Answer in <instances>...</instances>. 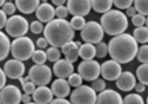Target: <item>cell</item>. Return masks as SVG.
<instances>
[{"mask_svg": "<svg viewBox=\"0 0 148 104\" xmlns=\"http://www.w3.org/2000/svg\"><path fill=\"white\" fill-rule=\"evenodd\" d=\"M4 72L11 79H19L25 73V64L18 59H10L4 65Z\"/></svg>", "mask_w": 148, "mask_h": 104, "instance_id": "12", "label": "cell"}, {"mask_svg": "<svg viewBox=\"0 0 148 104\" xmlns=\"http://www.w3.org/2000/svg\"><path fill=\"white\" fill-rule=\"evenodd\" d=\"M134 90L136 91V94H141V92H143V91L146 90V85L139 82V83H136V84H135Z\"/></svg>", "mask_w": 148, "mask_h": 104, "instance_id": "46", "label": "cell"}, {"mask_svg": "<svg viewBox=\"0 0 148 104\" xmlns=\"http://www.w3.org/2000/svg\"><path fill=\"white\" fill-rule=\"evenodd\" d=\"M121 72H122L121 64L113 59L106 60L100 65V75L105 80H110V82L116 80L118 77L121 75Z\"/></svg>", "mask_w": 148, "mask_h": 104, "instance_id": "10", "label": "cell"}, {"mask_svg": "<svg viewBox=\"0 0 148 104\" xmlns=\"http://www.w3.org/2000/svg\"><path fill=\"white\" fill-rule=\"evenodd\" d=\"M47 45H48V42H47V39H46L45 37H44V38H39L38 40H36V46H38L40 50L46 49Z\"/></svg>", "mask_w": 148, "mask_h": 104, "instance_id": "44", "label": "cell"}, {"mask_svg": "<svg viewBox=\"0 0 148 104\" xmlns=\"http://www.w3.org/2000/svg\"><path fill=\"white\" fill-rule=\"evenodd\" d=\"M75 47H79V46L77 45V42L71 40V42H68V43H66L65 45H62V46H61V53L66 55L67 52H69L72 49H75Z\"/></svg>", "mask_w": 148, "mask_h": 104, "instance_id": "41", "label": "cell"}, {"mask_svg": "<svg viewBox=\"0 0 148 104\" xmlns=\"http://www.w3.org/2000/svg\"><path fill=\"white\" fill-rule=\"evenodd\" d=\"M44 36L52 46L61 47L66 43L73 40L75 33L66 19H53L44 27Z\"/></svg>", "mask_w": 148, "mask_h": 104, "instance_id": "2", "label": "cell"}, {"mask_svg": "<svg viewBox=\"0 0 148 104\" xmlns=\"http://www.w3.org/2000/svg\"><path fill=\"white\" fill-rule=\"evenodd\" d=\"M10 52H11V42L7 37V34L0 31V62L6 59Z\"/></svg>", "mask_w": 148, "mask_h": 104, "instance_id": "23", "label": "cell"}, {"mask_svg": "<svg viewBox=\"0 0 148 104\" xmlns=\"http://www.w3.org/2000/svg\"><path fill=\"white\" fill-rule=\"evenodd\" d=\"M134 7L138 13L143 14L145 17L148 15V0H134Z\"/></svg>", "mask_w": 148, "mask_h": 104, "instance_id": "30", "label": "cell"}, {"mask_svg": "<svg viewBox=\"0 0 148 104\" xmlns=\"http://www.w3.org/2000/svg\"><path fill=\"white\" fill-rule=\"evenodd\" d=\"M69 12H68V8L67 6H58L57 8H55V17H57L58 19H66L67 17H68Z\"/></svg>", "mask_w": 148, "mask_h": 104, "instance_id": "37", "label": "cell"}, {"mask_svg": "<svg viewBox=\"0 0 148 104\" xmlns=\"http://www.w3.org/2000/svg\"><path fill=\"white\" fill-rule=\"evenodd\" d=\"M95 57L98 58H105L107 55H108V44L103 43V42H100L95 45Z\"/></svg>", "mask_w": 148, "mask_h": 104, "instance_id": "31", "label": "cell"}, {"mask_svg": "<svg viewBox=\"0 0 148 104\" xmlns=\"http://www.w3.org/2000/svg\"><path fill=\"white\" fill-rule=\"evenodd\" d=\"M6 23H7V15L3 10H0V30L5 27Z\"/></svg>", "mask_w": 148, "mask_h": 104, "instance_id": "43", "label": "cell"}, {"mask_svg": "<svg viewBox=\"0 0 148 104\" xmlns=\"http://www.w3.org/2000/svg\"><path fill=\"white\" fill-rule=\"evenodd\" d=\"M6 33H8L10 37L13 38H20L24 37L29 30V25L26 18H24L23 15L13 14L7 19V23L5 25Z\"/></svg>", "mask_w": 148, "mask_h": 104, "instance_id": "5", "label": "cell"}, {"mask_svg": "<svg viewBox=\"0 0 148 104\" xmlns=\"http://www.w3.org/2000/svg\"><path fill=\"white\" fill-rule=\"evenodd\" d=\"M35 51V45L33 40L28 37L15 38L11 43V53L14 59L18 60H27L32 58L33 52Z\"/></svg>", "mask_w": 148, "mask_h": 104, "instance_id": "4", "label": "cell"}, {"mask_svg": "<svg viewBox=\"0 0 148 104\" xmlns=\"http://www.w3.org/2000/svg\"><path fill=\"white\" fill-rule=\"evenodd\" d=\"M136 58H138V60L141 62L142 64L148 63V45H147V44H143V45L138 50Z\"/></svg>", "mask_w": 148, "mask_h": 104, "instance_id": "32", "label": "cell"}, {"mask_svg": "<svg viewBox=\"0 0 148 104\" xmlns=\"http://www.w3.org/2000/svg\"><path fill=\"white\" fill-rule=\"evenodd\" d=\"M3 11L6 15H13L16 11V6L12 1H5V4L3 5Z\"/></svg>", "mask_w": 148, "mask_h": 104, "instance_id": "40", "label": "cell"}, {"mask_svg": "<svg viewBox=\"0 0 148 104\" xmlns=\"http://www.w3.org/2000/svg\"><path fill=\"white\" fill-rule=\"evenodd\" d=\"M46 55H47V59H48L49 62H53V63H55V62H58V60L60 59V56H61V51H59V49H58V47L51 46V47L47 50Z\"/></svg>", "mask_w": 148, "mask_h": 104, "instance_id": "28", "label": "cell"}, {"mask_svg": "<svg viewBox=\"0 0 148 104\" xmlns=\"http://www.w3.org/2000/svg\"><path fill=\"white\" fill-rule=\"evenodd\" d=\"M29 30H31L32 33H34V34H40L41 32H44V25H42V23L39 21V20H34V21L31 23Z\"/></svg>", "mask_w": 148, "mask_h": 104, "instance_id": "38", "label": "cell"}, {"mask_svg": "<svg viewBox=\"0 0 148 104\" xmlns=\"http://www.w3.org/2000/svg\"><path fill=\"white\" fill-rule=\"evenodd\" d=\"M67 8L69 14L73 15H87L92 10L90 0H67Z\"/></svg>", "mask_w": 148, "mask_h": 104, "instance_id": "13", "label": "cell"}, {"mask_svg": "<svg viewBox=\"0 0 148 104\" xmlns=\"http://www.w3.org/2000/svg\"><path fill=\"white\" fill-rule=\"evenodd\" d=\"M95 104H123V98L115 90H103L97 96Z\"/></svg>", "mask_w": 148, "mask_h": 104, "instance_id": "14", "label": "cell"}, {"mask_svg": "<svg viewBox=\"0 0 148 104\" xmlns=\"http://www.w3.org/2000/svg\"><path fill=\"white\" fill-rule=\"evenodd\" d=\"M115 82H116L118 89H120L121 91H126V92L133 90L136 84L135 76L129 71H122Z\"/></svg>", "mask_w": 148, "mask_h": 104, "instance_id": "16", "label": "cell"}, {"mask_svg": "<svg viewBox=\"0 0 148 104\" xmlns=\"http://www.w3.org/2000/svg\"><path fill=\"white\" fill-rule=\"evenodd\" d=\"M25 104H36V103H35V102H34V103H32V102H29V103H25Z\"/></svg>", "mask_w": 148, "mask_h": 104, "instance_id": "54", "label": "cell"}, {"mask_svg": "<svg viewBox=\"0 0 148 104\" xmlns=\"http://www.w3.org/2000/svg\"><path fill=\"white\" fill-rule=\"evenodd\" d=\"M136 77L140 80V83L148 85V63L141 64L136 69Z\"/></svg>", "mask_w": 148, "mask_h": 104, "instance_id": "25", "label": "cell"}, {"mask_svg": "<svg viewBox=\"0 0 148 104\" xmlns=\"http://www.w3.org/2000/svg\"><path fill=\"white\" fill-rule=\"evenodd\" d=\"M138 50V42L128 33H121L108 42V55L120 64L132 62L136 57Z\"/></svg>", "mask_w": 148, "mask_h": 104, "instance_id": "1", "label": "cell"}, {"mask_svg": "<svg viewBox=\"0 0 148 104\" xmlns=\"http://www.w3.org/2000/svg\"><path fill=\"white\" fill-rule=\"evenodd\" d=\"M95 46L93 44L85 43L79 47V57L82 58V60H92L95 57Z\"/></svg>", "mask_w": 148, "mask_h": 104, "instance_id": "21", "label": "cell"}, {"mask_svg": "<svg viewBox=\"0 0 148 104\" xmlns=\"http://www.w3.org/2000/svg\"><path fill=\"white\" fill-rule=\"evenodd\" d=\"M123 104H145V102L139 94H129L123 98Z\"/></svg>", "mask_w": 148, "mask_h": 104, "instance_id": "29", "label": "cell"}, {"mask_svg": "<svg viewBox=\"0 0 148 104\" xmlns=\"http://www.w3.org/2000/svg\"><path fill=\"white\" fill-rule=\"evenodd\" d=\"M146 103H147V104H148V97H147V99H146Z\"/></svg>", "mask_w": 148, "mask_h": 104, "instance_id": "56", "label": "cell"}, {"mask_svg": "<svg viewBox=\"0 0 148 104\" xmlns=\"http://www.w3.org/2000/svg\"><path fill=\"white\" fill-rule=\"evenodd\" d=\"M92 88L95 92H101L106 89V82L103 80V78H97L92 82Z\"/></svg>", "mask_w": 148, "mask_h": 104, "instance_id": "34", "label": "cell"}, {"mask_svg": "<svg viewBox=\"0 0 148 104\" xmlns=\"http://www.w3.org/2000/svg\"><path fill=\"white\" fill-rule=\"evenodd\" d=\"M31 101H32V98H31V96H29V95L24 94V95L21 96V102H24V104H25V103H29Z\"/></svg>", "mask_w": 148, "mask_h": 104, "instance_id": "49", "label": "cell"}, {"mask_svg": "<svg viewBox=\"0 0 148 104\" xmlns=\"http://www.w3.org/2000/svg\"><path fill=\"white\" fill-rule=\"evenodd\" d=\"M49 104H72V103L65 98H58L57 97V99H52V102Z\"/></svg>", "mask_w": 148, "mask_h": 104, "instance_id": "47", "label": "cell"}, {"mask_svg": "<svg viewBox=\"0 0 148 104\" xmlns=\"http://www.w3.org/2000/svg\"><path fill=\"white\" fill-rule=\"evenodd\" d=\"M78 73L82 77L84 80L93 82L100 76V64L94 59L82 60L78 65Z\"/></svg>", "mask_w": 148, "mask_h": 104, "instance_id": "9", "label": "cell"}, {"mask_svg": "<svg viewBox=\"0 0 148 104\" xmlns=\"http://www.w3.org/2000/svg\"><path fill=\"white\" fill-rule=\"evenodd\" d=\"M21 92L18 86L10 84L5 85L0 90V102L1 104H19L21 102Z\"/></svg>", "mask_w": 148, "mask_h": 104, "instance_id": "11", "label": "cell"}, {"mask_svg": "<svg viewBox=\"0 0 148 104\" xmlns=\"http://www.w3.org/2000/svg\"><path fill=\"white\" fill-rule=\"evenodd\" d=\"M92 8L98 13H106L112 10L113 0H90Z\"/></svg>", "mask_w": 148, "mask_h": 104, "instance_id": "22", "label": "cell"}, {"mask_svg": "<svg viewBox=\"0 0 148 104\" xmlns=\"http://www.w3.org/2000/svg\"><path fill=\"white\" fill-rule=\"evenodd\" d=\"M35 15H36V18H38L39 21L47 24V23H49L51 20L54 19V17H55V8L51 4L42 3V4L39 5L38 8H36Z\"/></svg>", "mask_w": 148, "mask_h": 104, "instance_id": "19", "label": "cell"}, {"mask_svg": "<svg viewBox=\"0 0 148 104\" xmlns=\"http://www.w3.org/2000/svg\"><path fill=\"white\" fill-rule=\"evenodd\" d=\"M86 23L87 21L85 20V17H81V15H73V18L69 21V24L74 31H81L84 28V26L86 25Z\"/></svg>", "mask_w": 148, "mask_h": 104, "instance_id": "26", "label": "cell"}, {"mask_svg": "<svg viewBox=\"0 0 148 104\" xmlns=\"http://www.w3.org/2000/svg\"><path fill=\"white\" fill-rule=\"evenodd\" d=\"M82 77L79 75V73H72L69 77H68V84L71 85V86H73L74 89L75 88H78V86H80V85H82Z\"/></svg>", "mask_w": 148, "mask_h": 104, "instance_id": "33", "label": "cell"}, {"mask_svg": "<svg viewBox=\"0 0 148 104\" xmlns=\"http://www.w3.org/2000/svg\"><path fill=\"white\" fill-rule=\"evenodd\" d=\"M0 104H1V102H0Z\"/></svg>", "mask_w": 148, "mask_h": 104, "instance_id": "58", "label": "cell"}, {"mask_svg": "<svg viewBox=\"0 0 148 104\" xmlns=\"http://www.w3.org/2000/svg\"><path fill=\"white\" fill-rule=\"evenodd\" d=\"M97 92L89 85H80L73 90L69 95V102L72 104H95Z\"/></svg>", "mask_w": 148, "mask_h": 104, "instance_id": "6", "label": "cell"}, {"mask_svg": "<svg viewBox=\"0 0 148 104\" xmlns=\"http://www.w3.org/2000/svg\"><path fill=\"white\" fill-rule=\"evenodd\" d=\"M100 24L105 33L112 37L123 33L128 27L127 15L119 10H110L103 13L100 19Z\"/></svg>", "mask_w": 148, "mask_h": 104, "instance_id": "3", "label": "cell"}, {"mask_svg": "<svg viewBox=\"0 0 148 104\" xmlns=\"http://www.w3.org/2000/svg\"><path fill=\"white\" fill-rule=\"evenodd\" d=\"M134 0H113V5L119 10H127L131 7Z\"/></svg>", "mask_w": 148, "mask_h": 104, "instance_id": "36", "label": "cell"}, {"mask_svg": "<svg viewBox=\"0 0 148 104\" xmlns=\"http://www.w3.org/2000/svg\"><path fill=\"white\" fill-rule=\"evenodd\" d=\"M136 13H138V11H136V8L133 7V6L128 7V8L126 10V15H127V17H131V18H132V17H134Z\"/></svg>", "mask_w": 148, "mask_h": 104, "instance_id": "48", "label": "cell"}, {"mask_svg": "<svg viewBox=\"0 0 148 104\" xmlns=\"http://www.w3.org/2000/svg\"><path fill=\"white\" fill-rule=\"evenodd\" d=\"M66 1H67V0H52V4L53 5H57V7H58V6L64 5Z\"/></svg>", "mask_w": 148, "mask_h": 104, "instance_id": "50", "label": "cell"}, {"mask_svg": "<svg viewBox=\"0 0 148 104\" xmlns=\"http://www.w3.org/2000/svg\"><path fill=\"white\" fill-rule=\"evenodd\" d=\"M28 77L36 86L47 85L52 79L51 67L45 64H35L29 69Z\"/></svg>", "mask_w": 148, "mask_h": 104, "instance_id": "8", "label": "cell"}, {"mask_svg": "<svg viewBox=\"0 0 148 104\" xmlns=\"http://www.w3.org/2000/svg\"><path fill=\"white\" fill-rule=\"evenodd\" d=\"M5 84H6V75H5L4 70L0 69V90L4 88Z\"/></svg>", "mask_w": 148, "mask_h": 104, "instance_id": "45", "label": "cell"}, {"mask_svg": "<svg viewBox=\"0 0 148 104\" xmlns=\"http://www.w3.org/2000/svg\"><path fill=\"white\" fill-rule=\"evenodd\" d=\"M41 1H44V3H47V0H41Z\"/></svg>", "mask_w": 148, "mask_h": 104, "instance_id": "55", "label": "cell"}, {"mask_svg": "<svg viewBox=\"0 0 148 104\" xmlns=\"http://www.w3.org/2000/svg\"><path fill=\"white\" fill-rule=\"evenodd\" d=\"M40 5V0H15V6L18 11L24 14H31L36 11Z\"/></svg>", "mask_w": 148, "mask_h": 104, "instance_id": "20", "label": "cell"}, {"mask_svg": "<svg viewBox=\"0 0 148 104\" xmlns=\"http://www.w3.org/2000/svg\"><path fill=\"white\" fill-rule=\"evenodd\" d=\"M105 36V31L101 26V24L90 20L88 23H86V25L84 26V28L81 30L80 37L85 43H89V44H98L100 42H102Z\"/></svg>", "mask_w": 148, "mask_h": 104, "instance_id": "7", "label": "cell"}, {"mask_svg": "<svg viewBox=\"0 0 148 104\" xmlns=\"http://www.w3.org/2000/svg\"><path fill=\"white\" fill-rule=\"evenodd\" d=\"M145 23H146V17L143 14H140V13H136L134 17H132V24L136 27H140V26H145Z\"/></svg>", "mask_w": 148, "mask_h": 104, "instance_id": "39", "label": "cell"}, {"mask_svg": "<svg viewBox=\"0 0 148 104\" xmlns=\"http://www.w3.org/2000/svg\"><path fill=\"white\" fill-rule=\"evenodd\" d=\"M79 58V47H75V49H72L69 52H67V53L65 55V59L69 63H74L77 62Z\"/></svg>", "mask_w": 148, "mask_h": 104, "instance_id": "35", "label": "cell"}, {"mask_svg": "<svg viewBox=\"0 0 148 104\" xmlns=\"http://www.w3.org/2000/svg\"><path fill=\"white\" fill-rule=\"evenodd\" d=\"M145 25H146V27H148V15L146 17V23H145Z\"/></svg>", "mask_w": 148, "mask_h": 104, "instance_id": "53", "label": "cell"}, {"mask_svg": "<svg viewBox=\"0 0 148 104\" xmlns=\"http://www.w3.org/2000/svg\"><path fill=\"white\" fill-rule=\"evenodd\" d=\"M133 37L138 43H141V44L148 43V27L146 26L136 27L133 32Z\"/></svg>", "mask_w": 148, "mask_h": 104, "instance_id": "24", "label": "cell"}, {"mask_svg": "<svg viewBox=\"0 0 148 104\" xmlns=\"http://www.w3.org/2000/svg\"><path fill=\"white\" fill-rule=\"evenodd\" d=\"M23 90H24L25 94L32 95V94L34 92V90H35V84H34L32 80H28L27 83H25V84L23 85Z\"/></svg>", "mask_w": 148, "mask_h": 104, "instance_id": "42", "label": "cell"}, {"mask_svg": "<svg viewBox=\"0 0 148 104\" xmlns=\"http://www.w3.org/2000/svg\"><path fill=\"white\" fill-rule=\"evenodd\" d=\"M6 1H12V0H6Z\"/></svg>", "mask_w": 148, "mask_h": 104, "instance_id": "57", "label": "cell"}, {"mask_svg": "<svg viewBox=\"0 0 148 104\" xmlns=\"http://www.w3.org/2000/svg\"><path fill=\"white\" fill-rule=\"evenodd\" d=\"M74 72V66L72 63L67 62L66 59H59L53 65V73L58 78H68Z\"/></svg>", "mask_w": 148, "mask_h": 104, "instance_id": "15", "label": "cell"}, {"mask_svg": "<svg viewBox=\"0 0 148 104\" xmlns=\"http://www.w3.org/2000/svg\"><path fill=\"white\" fill-rule=\"evenodd\" d=\"M51 90L53 95L58 98H66L68 95H71V85L64 78H58L52 83Z\"/></svg>", "mask_w": 148, "mask_h": 104, "instance_id": "18", "label": "cell"}, {"mask_svg": "<svg viewBox=\"0 0 148 104\" xmlns=\"http://www.w3.org/2000/svg\"><path fill=\"white\" fill-rule=\"evenodd\" d=\"M32 60L35 63V64H45V62L47 60V55L46 52L42 51V50H35L32 55Z\"/></svg>", "mask_w": 148, "mask_h": 104, "instance_id": "27", "label": "cell"}, {"mask_svg": "<svg viewBox=\"0 0 148 104\" xmlns=\"http://www.w3.org/2000/svg\"><path fill=\"white\" fill-rule=\"evenodd\" d=\"M53 92L49 88H47V85L38 86L35 88L34 92L32 94V99L36 104H49L53 99Z\"/></svg>", "mask_w": 148, "mask_h": 104, "instance_id": "17", "label": "cell"}, {"mask_svg": "<svg viewBox=\"0 0 148 104\" xmlns=\"http://www.w3.org/2000/svg\"><path fill=\"white\" fill-rule=\"evenodd\" d=\"M28 80H31L28 76H27V77H20V78H19V82L21 83V85H24V84H25V83H27Z\"/></svg>", "mask_w": 148, "mask_h": 104, "instance_id": "51", "label": "cell"}, {"mask_svg": "<svg viewBox=\"0 0 148 104\" xmlns=\"http://www.w3.org/2000/svg\"><path fill=\"white\" fill-rule=\"evenodd\" d=\"M5 1H6V0H0V7H3V5L5 4Z\"/></svg>", "mask_w": 148, "mask_h": 104, "instance_id": "52", "label": "cell"}]
</instances>
